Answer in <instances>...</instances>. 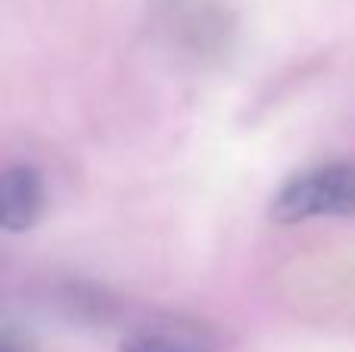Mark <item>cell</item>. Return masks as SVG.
Here are the masks:
<instances>
[{
  "instance_id": "1",
  "label": "cell",
  "mask_w": 355,
  "mask_h": 352,
  "mask_svg": "<svg viewBox=\"0 0 355 352\" xmlns=\"http://www.w3.org/2000/svg\"><path fill=\"white\" fill-rule=\"evenodd\" d=\"M268 215L277 225L355 218V159L321 162L290 175L271 197Z\"/></svg>"
},
{
  "instance_id": "2",
  "label": "cell",
  "mask_w": 355,
  "mask_h": 352,
  "mask_svg": "<svg viewBox=\"0 0 355 352\" xmlns=\"http://www.w3.org/2000/svg\"><path fill=\"white\" fill-rule=\"evenodd\" d=\"M159 25L168 44H178L181 53L200 60L221 53L231 35L227 10L215 0H166L159 10Z\"/></svg>"
},
{
  "instance_id": "3",
  "label": "cell",
  "mask_w": 355,
  "mask_h": 352,
  "mask_svg": "<svg viewBox=\"0 0 355 352\" xmlns=\"http://www.w3.org/2000/svg\"><path fill=\"white\" fill-rule=\"evenodd\" d=\"M47 212V184L37 166L12 162L0 175V228L6 234H25Z\"/></svg>"
},
{
  "instance_id": "4",
  "label": "cell",
  "mask_w": 355,
  "mask_h": 352,
  "mask_svg": "<svg viewBox=\"0 0 355 352\" xmlns=\"http://www.w3.org/2000/svg\"><path fill=\"white\" fill-rule=\"evenodd\" d=\"M119 352H215V334L187 318H153L131 328Z\"/></svg>"
},
{
  "instance_id": "5",
  "label": "cell",
  "mask_w": 355,
  "mask_h": 352,
  "mask_svg": "<svg viewBox=\"0 0 355 352\" xmlns=\"http://www.w3.org/2000/svg\"><path fill=\"white\" fill-rule=\"evenodd\" d=\"M0 352H35V346H31V340L22 331H16L12 324H3V331H0Z\"/></svg>"
}]
</instances>
